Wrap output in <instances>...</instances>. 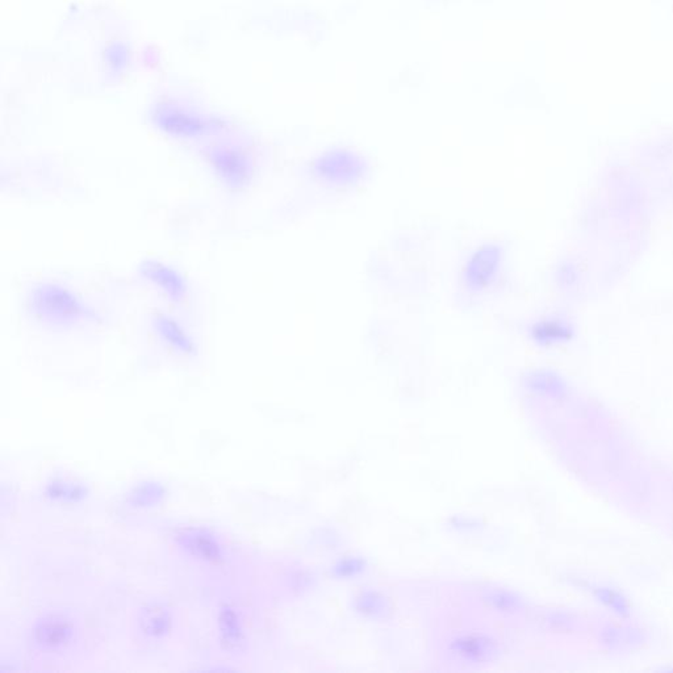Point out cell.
<instances>
[{"mask_svg": "<svg viewBox=\"0 0 673 673\" xmlns=\"http://www.w3.org/2000/svg\"><path fill=\"white\" fill-rule=\"evenodd\" d=\"M162 324V332L167 336V339L171 341V343H174L178 348H185V346L189 345V342H187L185 336H179L178 327L175 324H173V323L169 324V321H163Z\"/></svg>", "mask_w": 673, "mask_h": 673, "instance_id": "3", "label": "cell"}, {"mask_svg": "<svg viewBox=\"0 0 673 673\" xmlns=\"http://www.w3.org/2000/svg\"><path fill=\"white\" fill-rule=\"evenodd\" d=\"M241 163L242 160L238 155H234L231 151H222L221 154H217L215 164L220 167L222 174L229 175V176L235 175V178H238L240 174L237 173H238V167H241Z\"/></svg>", "mask_w": 673, "mask_h": 673, "instance_id": "2", "label": "cell"}, {"mask_svg": "<svg viewBox=\"0 0 673 673\" xmlns=\"http://www.w3.org/2000/svg\"><path fill=\"white\" fill-rule=\"evenodd\" d=\"M149 278L154 280L157 284L167 291V293L174 295L179 293L182 291L180 286V279L175 275L174 272L169 271L167 268H149Z\"/></svg>", "mask_w": 673, "mask_h": 673, "instance_id": "1", "label": "cell"}]
</instances>
